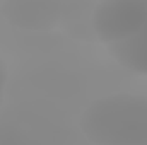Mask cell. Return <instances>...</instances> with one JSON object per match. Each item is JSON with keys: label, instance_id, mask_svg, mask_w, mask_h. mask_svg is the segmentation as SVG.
Listing matches in <instances>:
<instances>
[{"label": "cell", "instance_id": "cell-1", "mask_svg": "<svg viewBox=\"0 0 147 145\" xmlns=\"http://www.w3.org/2000/svg\"><path fill=\"white\" fill-rule=\"evenodd\" d=\"M79 128L96 145H147V96L134 92L101 96L80 113Z\"/></svg>", "mask_w": 147, "mask_h": 145}, {"label": "cell", "instance_id": "cell-4", "mask_svg": "<svg viewBox=\"0 0 147 145\" xmlns=\"http://www.w3.org/2000/svg\"><path fill=\"white\" fill-rule=\"evenodd\" d=\"M144 5V22L139 33L130 39L108 48L111 58L130 72L147 77V0H142Z\"/></svg>", "mask_w": 147, "mask_h": 145}, {"label": "cell", "instance_id": "cell-3", "mask_svg": "<svg viewBox=\"0 0 147 145\" xmlns=\"http://www.w3.org/2000/svg\"><path fill=\"white\" fill-rule=\"evenodd\" d=\"M67 0H2L0 15L17 31L50 33L62 26Z\"/></svg>", "mask_w": 147, "mask_h": 145}, {"label": "cell", "instance_id": "cell-2", "mask_svg": "<svg viewBox=\"0 0 147 145\" xmlns=\"http://www.w3.org/2000/svg\"><path fill=\"white\" fill-rule=\"evenodd\" d=\"M142 22V0H96L89 26L96 39L108 50L135 36Z\"/></svg>", "mask_w": 147, "mask_h": 145}, {"label": "cell", "instance_id": "cell-5", "mask_svg": "<svg viewBox=\"0 0 147 145\" xmlns=\"http://www.w3.org/2000/svg\"><path fill=\"white\" fill-rule=\"evenodd\" d=\"M7 79H9V73H7V65H5L3 56L0 55V109H2V106H3V101H5Z\"/></svg>", "mask_w": 147, "mask_h": 145}]
</instances>
